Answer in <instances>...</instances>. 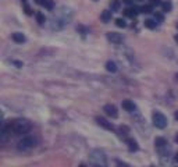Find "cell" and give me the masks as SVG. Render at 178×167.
<instances>
[{
    "mask_svg": "<svg viewBox=\"0 0 178 167\" xmlns=\"http://www.w3.org/2000/svg\"><path fill=\"white\" fill-rule=\"evenodd\" d=\"M74 17V10L70 7H60L55 14L51 15L50 20V29L51 31H60L63 28H66L67 25L71 22Z\"/></svg>",
    "mask_w": 178,
    "mask_h": 167,
    "instance_id": "cell-1",
    "label": "cell"
},
{
    "mask_svg": "<svg viewBox=\"0 0 178 167\" xmlns=\"http://www.w3.org/2000/svg\"><path fill=\"white\" fill-rule=\"evenodd\" d=\"M89 163L93 166H107V158L102 150L95 149L89 153Z\"/></svg>",
    "mask_w": 178,
    "mask_h": 167,
    "instance_id": "cell-2",
    "label": "cell"
},
{
    "mask_svg": "<svg viewBox=\"0 0 178 167\" xmlns=\"http://www.w3.org/2000/svg\"><path fill=\"white\" fill-rule=\"evenodd\" d=\"M152 120H153V124L156 125L157 128H166L167 124H169V120H167V117L164 114H161L160 112H154L153 114H152Z\"/></svg>",
    "mask_w": 178,
    "mask_h": 167,
    "instance_id": "cell-3",
    "label": "cell"
},
{
    "mask_svg": "<svg viewBox=\"0 0 178 167\" xmlns=\"http://www.w3.org/2000/svg\"><path fill=\"white\" fill-rule=\"evenodd\" d=\"M35 145H36V139H35V138H32V137H24L18 142L17 148H18V150H29V149H32Z\"/></svg>",
    "mask_w": 178,
    "mask_h": 167,
    "instance_id": "cell-4",
    "label": "cell"
},
{
    "mask_svg": "<svg viewBox=\"0 0 178 167\" xmlns=\"http://www.w3.org/2000/svg\"><path fill=\"white\" fill-rule=\"evenodd\" d=\"M107 39L114 45H120V43L124 42V36L118 32H107Z\"/></svg>",
    "mask_w": 178,
    "mask_h": 167,
    "instance_id": "cell-5",
    "label": "cell"
},
{
    "mask_svg": "<svg viewBox=\"0 0 178 167\" xmlns=\"http://www.w3.org/2000/svg\"><path fill=\"white\" fill-rule=\"evenodd\" d=\"M106 112V114L110 116L112 119H117L118 117V112H117V107L114 106V104H106L104 109H103Z\"/></svg>",
    "mask_w": 178,
    "mask_h": 167,
    "instance_id": "cell-6",
    "label": "cell"
},
{
    "mask_svg": "<svg viewBox=\"0 0 178 167\" xmlns=\"http://www.w3.org/2000/svg\"><path fill=\"white\" fill-rule=\"evenodd\" d=\"M96 123L100 125V127L104 128V130H109V131H113V130H114V125H113L112 123L107 121V120H106L104 117H96Z\"/></svg>",
    "mask_w": 178,
    "mask_h": 167,
    "instance_id": "cell-7",
    "label": "cell"
},
{
    "mask_svg": "<svg viewBox=\"0 0 178 167\" xmlns=\"http://www.w3.org/2000/svg\"><path fill=\"white\" fill-rule=\"evenodd\" d=\"M125 142H127L128 149H130L131 152H136L138 150V142L135 139H132V138H125Z\"/></svg>",
    "mask_w": 178,
    "mask_h": 167,
    "instance_id": "cell-8",
    "label": "cell"
},
{
    "mask_svg": "<svg viewBox=\"0 0 178 167\" xmlns=\"http://www.w3.org/2000/svg\"><path fill=\"white\" fill-rule=\"evenodd\" d=\"M138 13H141V7H131V9L125 10V15H128V17H131V18L136 17Z\"/></svg>",
    "mask_w": 178,
    "mask_h": 167,
    "instance_id": "cell-9",
    "label": "cell"
},
{
    "mask_svg": "<svg viewBox=\"0 0 178 167\" xmlns=\"http://www.w3.org/2000/svg\"><path fill=\"white\" fill-rule=\"evenodd\" d=\"M123 109H125L127 112H134V110L136 109V106H135L134 102H131V100H124V102H123Z\"/></svg>",
    "mask_w": 178,
    "mask_h": 167,
    "instance_id": "cell-10",
    "label": "cell"
},
{
    "mask_svg": "<svg viewBox=\"0 0 178 167\" xmlns=\"http://www.w3.org/2000/svg\"><path fill=\"white\" fill-rule=\"evenodd\" d=\"M11 38H13V40H14V42H17V43H24L25 42L24 33H21V32H14L11 35Z\"/></svg>",
    "mask_w": 178,
    "mask_h": 167,
    "instance_id": "cell-11",
    "label": "cell"
},
{
    "mask_svg": "<svg viewBox=\"0 0 178 167\" xmlns=\"http://www.w3.org/2000/svg\"><path fill=\"white\" fill-rule=\"evenodd\" d=\"M112 13L110 10H104V11L102 13V15H100V18H102V21L104 22V24H107V22L112 20Z\"/></svg>",
    "mask_w": 178,
    "mask_h": 167,
    "instance_id": "cell-12",
    "label": "cell"
},
{
    "mask_svg": "<svg viewBox=\"0 0 178 167\" xmlns=\"http://www.w3.org/2000/svg\"><path fill=\"white\" fill-rule=\"evenodd\" d=\"M106 70L109 71V73H116V71L118 70V68H117V64H116L114 61L109 60L107 63H106Z\"/></svg>",
    "mask_w": 178,
    "mask_h": 167,
    "instance_id": "cell-13",
    "label": "cell"
},
{
    "mask_svg": "<svg viewBox=\"0 0 178 167\" xmlns=\"http://www.w3.org/2000/svg\"><path fill=\"white\" fill-rule=\"evenodd\" d=\"M128 134H130V128H128L127 125H121V127L118 128V135H120L121 138H127Z\"/></svg>",
    "mask_w": 178,
    "mask_h": 167,
    "instance_id": "cell-14",
    "label": "cell"
},
{
    "mask_svg": "<svg viewBox=\"0 0 178 167\" xmlns=\"http://www.w3.org/2000/svg\"><path fill=\"white\" fill-rule=\"evenodd\" d=\"M154 145H156V148H163V146L169 145V143H167V141L164 139V138L159 137V138H156V139H154Z\"/></svg>",
    "mask_w": 178,
    "mask_h": 167,
    "instance_id": "cell-15",
    "label": "cell"
},
{
    "mask_svg": "<svg viewBox=\"0 0 178 167\" xmlns=\"http://www.w3.org/2000/svg\"><path fill=\"white\" fill-rule=\"evenodd\" d=\"M145 27L149 28V29H154V28L157 27V21L156 20H152V18L145 20Z\"/></svg>",
    "mask_w": 178,
    "mask_h": 167,
    "instance_id": "cell-16",
    "label": "cell"
},
{
    "mask_svg": "<svg viewBox=\"0 0 178 167\" xmlns=\"http://www.w3.org/2000/svg\"><path fill=\"white\" fill-rule=\"evenodd\" d=\"M161 7H163V11L166 13H170L172 10V3L170 2V0H167V2H164V3H161Z\"/></svg>",
    "mask_w": 178,
    "mask_h": 167,
    "instance_id": "cell-17",
    "label": "cell"
},
{
    "mask_svg": "<svg viewBox=\"0 0 178 167\" xmlns=\"http://www.w3.org/2000/svg\"><path fill=\"white\" fill-rule=\"evenodd\" d=\"M120 6H121L120 0H112V3H110V7H112V11H118Z\"/></svg>",
    "mask_w": 178,
    "mask_h": 167,
    "instance_id": "cell-18",
    "label": "cell"
},
{
    "mask_svg": "<svg viewBox=\"0 0 178 167\" xmlns=\"http://www.w3.org/2000/svg\"><path fill=\"white\" fill-rule=\"evenodd\" d=\"M36 21H38V24H39V25H43V24L46 22L45 15H43L40 11H38V13H36Z\"/></svg>",
    "mask_w": 178,
    "mask_h": 167,
    "instance_id": "cell-19",
    "label": "cell"
},
{
    "mask_svg": "<svg viewBox=\"0 0 178 167\" xmlns=\"http://www.w3.org/2000/svg\"><path fill=\"white\" fill-rule=\"evenodd\" d=\"M153 11V7L149 6V4H146V6H142L141 7V13H145V14H149V13Z\"/></svg>",
    "mask_w": 178,
    "mask_h": 167,
    "instance_id": "cell-20",
    "label": "cell"
},
{
    "mask_svg": "<svg viewBox=\"0 0 178 167\" xmlns=\"http://www.w3.org/2000/svg\"><path fill=\"white\" fill-rule=\"evenodd\" d=\"M116 25H117V27H120V28H125V27H127V24H125V21H124L123 18H117V20H116Z\"/></svg>",
    "mask_w": 178,
    "mask_h": 167,
    "instance_id": "cell-21",
    "label": "cell"
},
{
    "mask_svg": "<svg viewBox=\"0 0 178 167\" xmlns=\"http://www.w3.org/2000/svg\"><path fill=\"white\" fill-rule=\"evenodd\" d=\"M43 6H45V9H47V10H53V6H55V4H53L51 0H45V4H43Z\"/></svg>",
    "mask_w": 178,
    "mask_h": 167,
    "instance_id": "cell-22",
    "label": "cell"
},
{
    "mask_svg": "<svg viewBox=\"0 0 178 167\" xmlns=\"http://www.w3.org/2000/svg\"><path fill=\"white\" fill-rule=\"evenodd\" d=\"M154 20H156L157 22H163V14H160V13H156V14H154Z\"/></svg>",
    "mask_w": 178,
    "mask_h": 167,
    "instance_id": "cell-23",
    "label": "cell"
},
{
    "mask_svg": "<svg viewBox=\"0 0 178 167\" xmlns=\"http://www.w3.org/2000/svg\"><path fill=\"white\" fill-rule=\"evenodd\" d=\"M152 6H160L161 4V0H150Z\"/></svg>",
    "mask_w": 178,
    "mask_h": 167,
    "instance_id": "cell-24",
    "label": "cell"
},
{
    "mask_svg": "<svg viewBox=\"0 0 178 167\" xmlns=\"http://www.w3.org/2000/svg\"><path fill=\"white\" fill-rule=\"evenodd\" d=\"M25 13H27L28 15H31V14H32V11H31V9H29V7H28V6H25Z\"/></svg>",
    "mask_w": 178,
    "mask_h": 167,
    "instance_id": "cell-25",
    "label": "cell"
},
{
    "mask_svg": "<svg viewBox=\"0 0 178 167\" xmlns=\"http://www.w3.org/2000/svg\"><path fill=\"white\" fill-rule=\"evenodd\" d=\"M123 2H124V3H125V4H132V2H134V0H123Z\"/></svg>",
    "mask_w": 178,
    "mask_h": 167,
    "instance_id": "cell-26",
    "label": "cell"
},
{
    "mask_svg": "<svg viewBox=\"0 0 178 167\" xmlns=\"http://www.w3.org/2000/svg\"><path fill=\"white\" fill-rule=\"evenodd\" d=\"M36 3L38 4H42V6H43V4H45V0H36Z\"/></svg>",
    "mask_w": 178,
    "mask_h": 167,
    "instance_id": "cell-27",
    "label": "cell"
},
{
    "mask_svg": "<svg viewBox=\"0 0 178 167\" xmlns=\"http://www.w3.org/2000/svg\"><path fill=\"white\" fill-rule=\"evenodd\" d=\"M175 120H177V121H178V110H177V112H175Z\"/></svg>",
    "mask_w": 178,
    "mask_h": 167,
    "instance_id": "cell-28",
    "label": "cell"
},
{
    "mask_svg": "<svg viewBox=\"0 0 178 167\" xmlns=\"http://www.w3.org/2000/svg\"><path fill=\"white\" fill-rule=\"evenodd\" d=\"M174 39H175V42L178 43V33H177V35H175V36H174Z\"/></svg>",
    "mask_w": 178,
    "mask_h": 167,
    "instance_id": "cell-29",
    "label": "cell"
},
{
    "mask_svg": "<svg viewBox=\"0 0 178 167\" xmlns=\"http://www.w3.org/2000/svg\"><path fill=\"white\" fill-rule=\"evenodd\" d=\"M175 161H177V163H178V153H177V155H175Z\"/></svg>",
    "mask_w": 178,
    "mask_h": 167,
    "instance_id": "cell-30",
    "label": "cell"
},
{
    "mask_svg": "<svg viewBox=\"0 0 178 167\" xmlns=\"http://www.w3.org/2000/svg\"><path fill=\"white\" fill-rule=\"evenodd\" d=\"M175 142L178 143V134H177V137H175Z\"/></svg>",
    "mask_w": 178,
    "mask_h": 167,
    "instance_id": "cell-31",
    "label": "cell"
},
{
    "mask_svg": "<svg viewBox=\"0 0 178 167\" xmlns=\"http://www.w3.org/2000/svg\"><path fill=\"white\" fill-rule=\"evenodd\" d=\"M138 2H143V0H138Z\"/></svg>",
    "mask_w": 178,
    "mask_h": 167,
    "instance_id": "cell-32",
    "label": "cell"
},
{
    "mask_svg": "<svg viewBox=\"0 0 178 167\" xmlns=\"http://www.w3.org/2000/svg\"><path fill=\"white\" fill-rule=\"evenodd\" d=\"M177 81H178V75H177Z\"/></svg>",
    "mask_w": 178,
    "mask_h": 167,
    "instance_id": "cell-33",
    "label": "cell"
},
{
    "mask_svg": "<svg viewBox=\"0 0 178 167\" xmlns=\"http://www.w3.org/2000/svg\"><path fill=\"white\" fill-rule=\"evenodd\" d=\"M177 28H178V24H177Z\"/></svg>",
    "mask_w": 178,
    "mask_h": 167,
    "instance_id": "cell-34",
    "label": "cell"
},
{
    "mask_svg": "<svg viewBox=\"0 0 178 167\" xmlns=\"http://www.w3.org/2000/svg\"><path fill=\"white\" fill-rule=\"evenodd\" d=\"M22 2H25V0H22Z\"/></svg>",
    "mask_w": 178,
    "mask_h": 167,
    "instance_id": "cell-35",
    "label": "cell"
},
{
    "mask_svg": "<svg viewBox=\"0 0 178 167\" xmlns=\"http://www.w3.org/2000/svg\"><path fill=\"white\" fill-rule=\"evenodd\" d=\"M95 2H96V0H95Z\"/></svg>",
    "mask_w": 178,
    "mask_h": 167,
    "instance_id": "cell-36",
    "label": "cell"
}]
</instances>
